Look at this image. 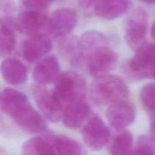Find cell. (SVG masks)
I'll use <instances>...</instances> for the list:
<instances>
[{
    "label": "cell",
    "mask_w": 155,
    "mask_h": 155,
    "mask_svg": "<svg viewBox=\"0 0 155 155\" xmlns=\"http://www.w3.org/2000/svg\"><path fill=\"white\" fill-rule=\"evenodd\" d=\"M90 95L97 105L109 106L119 101H127L130 92L122 79L117 76L106 74L95 78L91 86Z\"/></svg>",
    "instance_id": "obj_1"
},
{
    "label": "cell",
    "mask_w": 155,
    "mask_h": 155,
    "mask_svg": "<svg viewBox=\"0 0 155 155\" xmlns=\"http://www.w3.org/2000/svg\"><path fill=\"white\" fill-rule=\"evenodd\" d=\"M53 92L63 104L85 101L87 92L86 80L75 71L60 74Z\"/></svg>",
    "instance_id": "obj_2"
},
{
    "label": "cell",
    "mask_w": 155,
    "mask_h": 155,
    "mask_svg": "<svg viewBox=\"0 0 155 155\" xmlns=\"http://www.w3.org/2000/svg\"><path fill=\"white\" fill-rule=\"evenodd\" d=\"M148 29V14L142 8L132 12L124 23L126 42L131 49L136 51L145 44Z\"/></svg>",
    "instance_id": "obj_3"
},
{
    "label": "cell",
    "mask_w": 155,
    "mask_h": 155,
    "mask_svg": "<svg viewBox=\"0 0 155 155\" xmlns=\"http://www.w3.org/2000/svg\"><path fill=\"white\" fill-rule=\"evenodd\" d=\"M33 107L27 97L20 91L6 88L0 92V109L16 124L21 122Z\"/></svg>",
    "instance_id": "obj_4"
},
{
    "label": "cell",
    "mask_w": 155,
    "mask_h": 155,
    "mask_svg": "<svg viewBox=\"0 0 155 155\" xmlns=\"http://www.w3.org/2000/svg\"><path fill=\"white\" fill-rule=\"evenodd\" d=\"M33 95L36 104L43 116L52 123L62 119L64 104L52 91L47 90L44 85L36 83L33 86Z\"/></svg>",
    "instance_id": "obj_5"
},
{
    "label": "cell",
    "mask_w": 155,
    "mask_h": 155,
    "mask_svg": "<svg viewBox=\"0 0 155 155\" xmlns=\"http://www.w3.org/2000/svg\"><path fill=\"white\" fill-rule=\"evenodd\" d=\"M77 22V16L74 10L60 8L54 11L48 18L44 29L50 37L61 39L73 31Z\"/></svg>",
    "instance_id": "obj_6"
},
{
    "label": "cell",
    "mask_w": 155,
    "mask_h": 155,
    "mask_svg": "<svg viewBox=\"0 0 155 155\" xmlns=\"http://www.w3.org/2000/svg\"><path fill=\"white\" fill-rule=\"evenodd\" d=\"M129 68L138 78L155 80V43L144 44L136 50Z\"/></svg>",
    "instance_id": "obj_7"
},
{
    "label": "cell",
    "mask_w": 155,
    "mask_h": 155,
    "mask_svg": "<svg viewBox=\"0 0 155 155\" xmlns=\"http://www.w3.org/2000/svg\"><path fill=\"white\" fill-rule=\"evenodd\" d=\"M85 145L93 151L102 149L110 141V133L105 123L98 116L89 118L82 130Z\"/></svg>",
    "instance_id": "obj_8"
},
{
    "label": "cell",
    "mask_w": 155,
    "mask_h": 155,
    "mask_svg": "<svg viewBox=\"0 0 155 155\" xmlns=\"http://www.w3.org/2000/svg\"><path fill=\"white\" fill-rule=\"evenodd\" d=\"M117 61V54L107 45L97 50L86 59V68L89 75L97 78L113 70Z\"/></svg>",
    "instance_id": "obj_9"
},
{
    "label": "cell",
    "mask_w": 155,
    "mask_h": 155,
    "mask_svg": "<svg viewBox=\"0 0 155 155\" xmlns=\"http://www.w3.org/2000/svg\"><path fill=\"white\" fill-rule=\"evenodd\" d=\"M47 20L46 9L24 7L16 20L18 30L28 36L36 34L45 28Z\"/></svg>",
    "instance_id": "obj_10"
},
{
    "label": "cell",
    "mask_w": 155,
    "mask_h": 155,
    "mask_svg": "<svg viewBox=\"0 0 155 155\" xmlns=\"http://www.w3.org/2000/svg\"><path fill=\"white\" fill-rule=\"evenodd\" d=\"M52 49L50 36L43 33H36L30 36L22 45V54L29 63H34L45 57Z\"/></svg>",
    "instance_id": "obj_11"
},
{
    "label": "cell",
    "mask_w": 155,
    "mask_h": 155,
    "mask_svg": "<svg viewBox=\"0 0 155 155\" xmlns=\"http://www.w3.org/2000/svg\"><path fill=\"white\" fill-rule=\"evenodd\" d=\"M58 58L54 54L45 56L37 61L33 70V78L41 85L55 83L61 74Z\"/></svg>",
    "instance_id": "obj_12"
},
{
    "label": "cell",
    "mask_w": 155,
    "mask_h": 155,
    "mask_svg": "<svg viewBox=\"0 0 155 155\" xmlns=\"http://www.w3.org/2000/svg\"><path fill=\"white\" fill-rule=\"evenodd\" d=\"M106 118L114 129L123 130L133 124L136 113L128 101H119L108 106L106 110Z\"/></svg>",
    "instance_id": "obj_13"
},
{
    "label": "cell",
    "mask_w": 155,
    "mask_h": 155,
    "mask_svg": "<svg viewBox=\"0 0 155 155\" xmlns=\"http://www.w3.org/2000/svg\"><path fill=\"white\" fill-rule=\"evenodd\" d=\"M108 45V39L105 35L97 30H88L78 39L77 52L80 58L86 60L92 53Z\"/></svg>",
    "instance_id": "obj_14"
},
{
    "label": "cell",
    "mask_w": 155,
    "mask_h": 155,
    "mask_svg": "<svg viewBox=\"0 0 155 155\" xmlns=\"http://www.w3.org/2000/svg\"><path fill=\"white\" fill-rule=\"evenodd\" d=\"M92 110L85 101L70 103L66 104L64 108L62 120L65 127L77 129L89 119Z\"/></svg>",
    "instance_id": "obj_15"
},
{
    "label": "cell",
    "mask_w": 155,
    "mask_h": 155,
    "mask_svg": "<svg viewBox=\"0 0 155 155\" xmlns=\"http://www.w3.org/2000/svg\"><path fill=\"white\" fill-rule=\"evenodd\" d=\"M56 136L45 134L27 139L24 142L21 151L28 155L57 154L55 147Z\"/></svg>",
    "instance_id": "obj_16"
},
{
    "label": "cell",
    "mask_w": 155,
    "mask_h": 155,
    "mask_svg": "<svg viewBox=\"0 0 155 155\" xmlns=\"http://www.w3.org/2000/svg\"><path fill=\"white\" fill-rule=\"evenodd\" d=\"M0 73L5 81L12 86L24 84L28 77L25 65L21 61L13 58H8L2 61Z\"/></svg>",
    "instance_id": "obj_17"
},
{
    "label": "cell",
    "mask_w": 155,
    "mask_h": 155,
    "mask_svg": "<svg viewBox=\"0 0 155 155\" xmlns=\"http://www.w3.org/2000/svg\"><path fill=\"white\" fill-rule=\"evenodd\" d=\"M131 8L130 0H96L94 11L97 16L114 20L125 15Z\"/></svg>",
    "instance_id": "obj_18"
},
{
    "label": "cell",
    "mask_w": 155,
    "mask_h": 155,
    "mask_svg": "<svg viewBox=\"0 0 155 155\" xmlns=\"http://www.w3.org/2000/svg\"><path fill=\"white\" fill-rule=\"evenodd\" d=\"M18 30L16 20L4 18L0 26V57L10 54L16 45L15 31Z\"/></svg>",
    "instance_id": "obj_19"
},
{
    "label": "cell",
    "mask_w": 155,
    "mask_h": 155,
    "mask_svg": "<svg viewBox=\"0 0 155 155\" xmlns=\"http://www.w3.org/2000/svg\"><path fill=\"white\" fill-rule=\"evenodd\" d=\"M109 143V152L113 155L133 154V136L126 129L117 130V133L111 138Z\"/></svg>",
    "instance_id": "obj_20"
},
{
    "label": "cell",
    "mask_w": 155,
    "mask_h": 155,
    "mask_svg": "<svg viewBox=\"0 0 155 155\" xmlns=\"http://www.w3.org/2000/svg\"><path fill=\"white\" fill-rule=\"evenodd\" d=\"M57 154L72 155L83 154L84 150L79 142L68 136H56L55 141Z\"/></svg>",
    "instance_id": "obj_21"
},
{
    "label": "cell",
    "mask_w": 155,
    "mask_h": 155,
    "mask_svg": "<svg viewBox=\"0 0 155 155\" xmlns=\"http://www.w3.org/2000/svg\"><path fill=\"white\" fill-rule=\"evenodd\" d=\"M140 101L150 116L155 114V83L144 85L139 93Z\"/></svg>",
    "instance_id": "obj_22"
},
{
    "label": "cell",
    "mask_w": 155,
    "mask_h": 155,
    "mask_svg": "<svg viewBox=\"0 0 155 155\" xmlns=\"http://www.w3.org/2000/svg\"><path fill=\"white\" fill-rule=\"evenodd\" d=\"M154 141L151 137L142 135L137 139L136 146L133 148V154L155 155Z\"/></svg>",
    "instance_id": "obj_23"
},
{
    "label": "cell",
    "mask_w": 155,
    "mask_h": 155,
    "mask_svg": "<svg viewBox=\"0 0 155 155\" xmlns=\"http://www.w3.org/2000/svg\"><path fill=\"white\" fill-rule=\"evenodd\" d=\"M21 1L24 7L47 9L48 6L52 2L56 1V0H21Z\"/></svg>",
    "instance_id": "obj_24"
},
{
    "label": "cell",
    "mask_w": 155,
    "mask_h": 155,
    "mask_svg": "<svg viewBox=\"0 0 155 155\" xmlns=\"http://www.w3.org/2000/svg\"><path fill=\"white\" fill-rule=\"evenodd\" d=\"M151 120H150V133L151 137L155 142V114L150 116Z\"/></svg>",
    "instance_id": "obj_25"
},
{
    "label": "cell",
    "mask_w": 155,
    "mask_h": 155,
    "mask_svg": "<svg viewBox=\"0 0 155 155\" xmlns=\"http://www.w3.org/2000/svg\"><path fill=\"white\" fill-rule=\"evenodd\" d=\"M96 0H78V2L82 8H89L92 4H95Z\"/></svg>",
    "instance_id": "obj_26"
},
{
    "label": "cell",
    "mask_w": 155,
    "mask_h": 155,
    "mask_svg": "<svg viewBox=\"0 0 155 155\" xmlns=\"http://www.w3.org/2000/svg\"><path fill=\"white\" fill-rule=\"evenodd\" d=\"M151 36H152L153 39L155 41V21L153 23L152 26H151Z\"/></svg>",
    "instance_id": "obj_27"
},
{
    "label": "cell",
    "mask_w": 155,
    "mask_h": 155,
    "mask_svg": "<svg viewBox=\"0 0 155 155\" xmlns=\"http://www.w3.org/2000/svg\"><path fill=\"white\" fill-rule=\"evenodd\" d=\"M140 1L147 3V4H155V0H140Z\"/></svg>",
    "instance_id": "obj_28"
}]
</instances>
